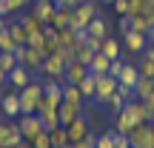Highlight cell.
<instances>
[{
	"label": "cell",
	"mask_w": 154,
	"mask_h": 148,
	"mask_svg": "<svg viewBox=\"0 0 154 148\" xmlns=\"http://www.w3.org/2000/svg\"><path fill=\"white\" fill-rule=\"evenodd\" d=\"M17 94H20V114H37L40 100H43V80H32Z\"/></svg>",
	"instance_id": "cell-1"
},
{
	"label": "cell",
	"mask_w": 154,
	"mask_h": 148,
	"mask_svg": "<svg viewBox=\"0 0 154 148\" xmlns=\"http://www.w3.org/2000/svg\"><path fill=\"white\" fill-rule=\"evenodd\" d=\"M126 137L131 148H154V122H137Z\"/></svg>",
	"instance_id": "cell-2"
},
{
	"label": "cell",
	"mask_w": 154,
	"mask_h": 148,
	"mask_svg": "<svg viewBox=\"0 0 154 148\" xmlns=\"http://www.w3.org/2000/svg\"><path fill=\"white\" fill-rule=\"evenodd\" d=\"M14 54H17V63H20L26 71H32V74H40V71H43V60H46V57L40 54L37 49H32V46H20Z\"/></svg>",
	"instance_id": "cell-3"
},
{
	"label": "cell",
	"mask_w": 154,
	"mask_h": 148,
	"mask_svg": "<svg viewBox=\"0 0 154 148\" xmlns=\"http://www.w3.org/2000/svg\"><path fill=\"white\" fill-rule=\"evenodd\" d=\"M97 14H100V9H97V0H86V3H80V6L74 9L72 29H77V32H86V29H88V23H91Z\"/></svg>",
	"instance_id": "cell-4"
},
{
	"label": "cell",
	"mask_w": 154,
	"mask_h": 148,
	"mask_svg": "<svg viewBox=\"0 0 154 148\" xmlns=\"http://www.w3.org/2000/svg\"><path fill=\"white\" fill-rule=\"evenodd\" d=\"M20 143H26L20 134V125L17 122H0V145L3 148H17Z\"/></svg>",
	"instance_id": "cell-5"
},
{
	"label": "cell",
	"mask_w": 154,
	"mask_h": 148,
	"mask_svg": "<svg viewBox=\"0 0 154 148\" xmlns=\"http://www.w3.org/2000/svg\"><path fill=\"white\" fill-rule=\"evenodd\" d=\"M66 66L69 63L63 60L60 57V51H57V54H51V57H46L43 60V77H49V80H63V74H66Z\"/></svg>",
	"instance_id": "cell-6"
},
{
	"label": "cell",
	"mask_w": 154,
	"mask_h": 148,
	"mask_svg": "<svg viewBox=\"0 0 154 148\" xmlns=\"http://www.w3.org/2000/svg\"><path fill=\"white\" fill-rule=\"evenodd\" d=\"M123 46H126V51H131L134 57H140L146 49H149V37H146L143 32H134L131 29V32L123 34Z\"/></svg>",
	"instance_id": "cell-7"
},
{
	"label": "cell",
	"mask_w": 154,
	"mask_h": 148,
	"mask_svg": "<svg viewBox=\"0 0 154 148\" xmlns=\"http://www.w3.org/2000/svg\"><path fill=\"white\" fill-rule=\"evenodd\" d=\"M17 125H20V134H23V140H26V143H32V140H34V134L46 131L37 114H20V122H17Z\"/></svg>",
	"instance_id": "cell-8"
},
{
	"label": "cell",
	"mask_w": 154,
	"mask_h": 148,
	"mask_svg": "<svg viewBox=\"0 0 154 148\" xmlns=\"http://www.w3.org/2000/svg\"><path fill=\"white\" fill-rule=\"evenodd\" d=\"M117 91V80L111 74H97V88H94V100L97 103H106L111 94Z\"/></svg>",
	"instance_id": "cell-9"
},
{
	"label": "cell",
	"mask_w": 154,
	"mask_h": 148,
	"mask_svg": "<svg viewBox=\"0 0 154 148\" xmlns=\"http://www.w3.org/2000/svg\"><path fill=\"white\" fill-rule=\"evenodd\" d=\"M57 40H60V49H69V51H74L80 43H86V32H77V29H60L57 32Z\"/></svg>",
	"instance_id": "cell-10"
},
{
	"label": "cell",
	"mask_w": 154,
	"mask_h": 148,
	"mask_svg": "<svg viewBox=\"0 0 154 148\" xmlns=\"http://www.w3.org/2000/svg\"><path fill=\"white\" fill-rule=\"evenodd\" d=\"M80 114H83V103H72V100H63L60 108H57V117H60V125L63 128H66L69 122H74Z\"/></svg>",
	"instance_id": "cell-11"
},
{
	"label": "cell",
	"mask_w": 154,
	"mask_h": 148,
	"mask_svg": "<svg viewBox=\"0 0 154 148\" xmlns=\"http://www.w3.org/2000/svg\"><path fill=\"white\" fill-rule=\"evenodd\" d=\"M137 122H140V120L134 117V111L126 105L120 114H114V131H117V134H131V128L137 125Z\"/></svg>",
	"instance_id": "cell-12"
},
{
	"label": "cell",
	"mask_w": 154,
	"mask_h": 148,
	"mask_svg": "<svg viewBox=\"0 0 154 148\" xmlns=\"http://www.w3.org/2000/svg\"><path fill=\"white\" fill-rule=\"evenodd\" d=\"M0 111L6 117H20V94L11 88V91L0 94Z\"/></svg>",
	"instance_id": "cell-13"
},
{
	"label": "cell",
	"mask_w": 154,
	"mask_h": 148,
	"mask_svg": "<svg viewBox=\"0 0 154 148\" xmlns=\"http://www.w3.org/2000/svg\"><path fill=\"white\" fill-rule=\"evenodd\" d=\"M66 134H69V143H80V140H86L88 137V120L80 114L74 122H69V125H66Z\"/></svg>",
	"instance_id": "cell-14"
},
{
	"label": "cell",
	"mask_w": 154,
	"mask_h": 148,
	"mask_svg": "<svg viewBox=\"0 0 154 148\" xmlns=\"http://www.w3.org/2000/svg\"><path fill=\"white\" fill-rule=\"evenodd\" d=\"M86 74H88V66H86V63L72 60V63L66 66V74H63V80H60V83H72V86H77V83H80Z\"/></svg>",
	"instance_id": "cell-15"
},
{
	"label": "cell",
	"mask_w": 154,
	"mask_h": 148,
	"mask_svg": "<svg viewBox=\"0 0 154 148\" xmlns=\"http://www.w3.org/2000/svg\"><path fill=\"white\" fill-rule=\"evenodd\" d=\"M32 80H34V74H32V71H26L23 66H17V68H11V71H9V86L14 88V91L26 88V86H29Z\"/></svg>",
	"instance_id": "cell-16"
},
{
	"label": "cell",
	"mask_w": 154,
	"mask_h": 148,
	"mask_svg": "<svg viewBox=\"0 0 154 148\" xmlns=\"http://www.w3.org/2000/svg\"><path fill=\"white\" fill-rule=\"evenodd\" d=\"M86 34H88L91 40H106V37H109V23H106V17H100V14H97L91 23H88Z\"/></svg>",
	"instance_id": "cell-17"
},
{
	"label": "cell",
	"mask_w": 154,
	"mask_h": 148,
	"mask_svg": "<svg viewBox=\"0 0 154 148\" xmlns=\"http://www.w3.org/2000/svg\"><path fill=\"white\" fill-rule=\"evenodd\" d=\"M72 20H74V9H57L49 26L60 32V29H69V26H72Z\"/></svg>",
	"instance_id": "cell-18"
},
{
	"label": "cell",
	"mask_w": 154,
	"mask_h": 148,
	"mask_svg": "<svg viewBox=\"0 0 154 148\" xmlns=\"http://www.w3.org/2000/svg\"><path fill=\"white\" fill-rule=\"evenodd\" d=\"M54 11H57V6H54V3H32V14L37 17V20H43L46 26L51 23Z\"/></svg>",
	"instance_id": "cell-19"
},
{
	"label": "cell",
	"mask_w": 154,
	"mask_h": 148,
	"mask_svg": "<svg viewBox=\"0 0 154 148\" xmlns=\"http://www.w3.org/2000/svg\"><path fill=\"white\" fill-rule=\"evenodd\" d=\"M109 66H111V60L97 51V54L91 57V63H88V74H94V77L97 74H109Z\"/></svg>",
	"instance_id": "cell-20"
},
{
	"label": "cell",
	"mask_w": 154,
	"mask_h": 148,
	"mask_svg": "<svg viewBox=\"0 0 154 148\" xmlns=\"http://www.w3.org/2000/svg\"><path fill=\"white\" fill-rule=\"evenodd\" d=\"M120 51H123V49H120V40H114L111 34L100 43V54H106L109 60H117V57H120Z\"/></svg>",
	"instance_id": "cell-21"
},
{
	"label": "cell",
	"mask_w": 154,
	"mask_h": 148,
	"mask_svg": "<svg viewBox=\"0 0 154 148\" xmlns=\"http://www.w3.org/2000/svg\"><path fill=\"white\" fill-rule=\"evenodd\" d=\"M137 80H140V71H137V66H123V74L117 77V83H120V86H128V88H134L137 86Z\"/></svg>",
	"instance_id": "cell-22"
},
{
	"label": "cell",
	"mask_w": 154,
	"mask_h": 148,
	"mask_svg": "<svg viewBox=\"0 0 154 148\" xmlns=\"http://www.w3.org/2000/svg\"><path fill=\"white\" fill-rule=\"evenodd\" d=\"M20 23L26 26L29 37H32V34H43V29H46V23H43V20H37L32 11H29V14H23V17H20Z\"/></svg>",
	"instance_id": "cell-23"
},
{
	"label": "cell",
	"mask_w": 154,
	"mask_h": 148,
	"mask_svg": "<svg viewBox=\"0 0 154 148\" xmlns=\"http://www.w3.org/2000/svg\"><path fill=\"white\" fill-rule=\"evenodd\" d=\"M128 23H131V29L134 32H143V34H149V29H151V14H128Z\"/></svg>",
	"instance_id": "cell-24"
},
{
	"label": "cell",
	"mask_w": 154,
	"mask_h": 148,
	"mask_svg": "<svg viewBox=\"0 0 154 148\" xmlns=\"http://www.w3.org/2000/svg\"><path fill=\"white\" fill-rule=\"evenodd\" d=\"M9 32H11V37H14L17 46H29V32H26V26H23L20 20L9 23Z\"/></svg>",
	"instance_id": "cell-25"
},
{
	"label": "cell",
	"mask_w": 154,
	"mask_h": 148,
	"mask_svg": "<svg viewBox=\"0 0 154 148\" xmlns=\"http://www.w3.org/2000/svg\"><path fill=\"white\" fill-rule=\"evenodd\" d=\"M77 88H80V94L83 97H88V100H94V88H97V77L94 74H86L80 83H77Z\"/></svg>",
	"instance_id": "cell-26"
},
{
	"label": "cell",
	"mask_w": 154,
	"mask_h": 148,
	"mask_svg": "<svg viewBox=\"0 0 154 148\" xmlns=\"http://www.w3.org/2000/svg\"><path fill=\"white\" fill-rule=\"evenodd\" d=\"M37 117H40V122H43V128H46V131H51V128H57V125H60V117H57V111H51V108L37 111Z\"/></svg>",
	"instance_id": "cell-27"
},
{
	"label": "cell",
	"mask_w": 154,
	"mask_h": 148,
	"mask_svg": "<svg viewBox=\"0 0 154 148\" xmlns=\"http://www.w3.org/2000/svg\"><path fill=\"white\" fill-rule=\"evenodd\" d=\"M151 91H154V80H151V77H140L137 86H134V97H137V100H146Z\"/></svg>",
	"instance_id": "cell-28"
},
{
	"label": "cell",
	"mask_w": 154,
	"mask_h": 148,
	"mask_svg": "<svg viewBox=\"0 0 154 148\" xmlns=\"http://www.w3.org/2000/svg\"><path fill=\"white\" fill-rule=\"evenodd\" d=\"M20 49V46L14 43V37H11V32H9V26L0 32V51H6V54H14V51Z\"/></svg>",
	"instance_id": "cell-29"
},
{
	"label": "cell",
	"mask_w": 154,
	"mask_h": 148,
	"mask_svg": "<svg viewBox=\"0 0 154 148\" xmlns=\"http://www.w3.org/2000/svg\"><path fill=\"white\" fill-rule=\"evenodd\" d=\"M126 103H128V100H126V97H123V94H117V91H114V94H111V97H109V100H106V103H103V105H106V108H109V111H111V114H120V111H123V108H126Z\"/></svg>",
	"instance_id": "cell-30"
},
{
	"label": "cell",
	"mask_w": 154,
	"mask_h": 148,
	"mask_svg": "<svg viewBox=\"0 0 154 148\" xmlns=\"http://www.w3.org/2000/svg\"><path fill=\"white\" fill-rule=\"evenodd\" d=\"M49 140H51V148H63L69 143V134H66V128L63 125H57V128H51L49 131Z\"/></svg>",
	"instance_id": "cell-31"
},
{
	"label": "cell",
	"mask_w": 154,
	"mask_h": 148,
	"mask_svg": "<svg viewBox=\"0 0 154 148\" xmlns=\"http://www.w3.org/2000/svg\"><path fill=\"white\" fill-rule=\"evenodd\" d=\"M94 54H97V51H94V49H91V46H88V43H80V46H77V49H74V60L86 63V66H88V63H91V57H94Z\"/></svg>",
	"instance_id": "cell-32"
},
{
	"label": "cell",
	"mask_w": 154,
	"mask_h": 148,
	"mask_svg": "<svg viewBox=\"0 0 154 148\" xmlns=\"http://www.w3.org/2000/svg\"><path fill=\"white\" fill-rule=\"evenodd\" d=\"M137 71H140V77H151V80H154V60H151V57H146V54H140Z\"/></svg>",
	"instance_id": "cell-33"
},
{
	"label": "cell",
	"mask_w": 154,
	"mask_h": 148,
	"mask_svg": "<svg viewBox=\"0 0 154 148\" xmlns=\"http://www.w3.org/2000/svg\"><path fill=\"white\" fill-rule=\"evenodd\" d=\"M63 100H72V103H83V94H80V88L72 86V83H63Z\"/></svg>",
	"instance_id": "cell-34"
},
{
	"label": "cell",
	"mask_w": 154,
	"mask_h": 148,
	"mask_svg": "<svg viewBox=\"0 0 154 148\" xmlns=\"http://www.w3.org/2000/svg\"><path fill=\"white\" fill-rule=\"evenodd\" d=\"M20 63H17V54H6V51H0V71L9 74L11 68H17Z\"/></svg>",
	"instance_id": "cell-35"
},
{
	"label": "cell",
	"mask_w": 154,
	"mask_h": 148,
	"mask_svg": "<svg viewBox=\"0 0 154 148\" xmlns=\"http://www.w3.org/2000/svg\"><path fill=\"white\" fill-rule=\"evenodd\" d=\"M94 148H114V131L97 134V143H94Z\"/></svg>",
	"instance_id": "cell-36"
},
{
	"label": "cell",
	"mask_w": 154,
	"mask_h": 148,
	"mask_svg": "<svg viewBox=\"0 0 154 148\" xmlns=\"http://www.w3.org/2000/svg\"><path fill=\"white\" fill-rule=\"evenodd\" d=\"M128 14H149V3L146 0H128Z\"/></svg>",
	"instance_id": "cell-37"
},
{
	"label": "cell",
	"mask_w": 154,
	"mask_h": 148,
	"mask_svg": "<svg viewBox=\"0 0 154 148\" xmlns=\"http://www.w3.org/2000/svg\"><path fill=\"white\" fill-rule=\"evenodd\" d=\"M32 148H51L49 131H40V134H34V140H32Z\"/></svg>",
	"instance_id": "cell-38"
},
{
	"label": "cell",
	"mask_w": 154,
	"mask_h": 148,
	"mask_svg": "<svg viewBox=\"0 0 154 148\" xmlns=\"http://www.w3.org/2000/svg\"><path fill=\"white\" fill-rule=\"evenodd\" d=\"M123 66H126V60H123V57H117V60H111V66H109V74H111V77L117 80V77L123 74Z\"/></svg>",
	"instance_id": "cell-39"
},
{
	"label": "cell",
	"mask_w": 154,
	"mask_h": 148,
	"mask_svg": "<svg viewBox=\"0 0 154 148\" xmlns=\"http://www.w3.org/2000/svg\"><path fill=\"white\" fill-rule=\"evenodd\" d=\"M80 3H86V0H54L57 9H77Z\"/></svg>",
	"instance_id": "cell-40"
},
{
	"label": "cell",
	"mask_w": 154,
	"mask_h": 148,
	"mask_svg": "<svg viewBox=\"0 0 154 148\" xmlns=\"http://www.w3.org/2000/svg\"><path fill=\"white\" fill-rule=\"evenodd\" d=\"M111 6H114V11H117L120 17H126V14H128V0H114Z\"/></svg>",
	"instance_id": "cell-41"
},
{
	"label": "cell",
	"mask_w": 154,
	"mask_h": 148,
	"mask_svg": "<svg viewBox=\"0 0 154 148\" xmlns=\"http://www.w3.org/2000/svg\"><path fill=\"white\" fill-rule=\"evenodd\" d=\"M43 40H46L43 34H32V37H29V46H32V49H37V51H40V49H43Z\"/></svg>",
	"instance_id": "cell-42"
},
{
	"label": "cell",
	"mask_w": 154,
	"mask_h": 148,
	"mask_svg": "<svg viewBox=\"0 0 154 148\" xmlns=\"http://www.w3.org/2000/svg\"><path fill=\"white\" fill-rule=\"evenodd\" d=\"M3 86H9V74H6V71H0V88H3Z\"/></svg>",
	"instance_id": "cell-43"
},
{
	"label": "cell",
	"mask_w": 154,
	"mask_h": 148,
	"mask_svg": "<svg viewBox=\"0 0 154 148\" xmlns=\"http://www.w3.org/2000/svg\"><path fill=\"white\" fill-rule=\"evenodd\" d=\"M143 54H146V57H151V60H154V43H149V49H146Z\"/></svg>",
	"instance_id": "cell-44"
},
{
	"label": "cell",
	"mask_w": 154,
	"mask_h": 148,
	"mask_svg": "<svg viewBox=\"0 0 154 148\" xmlns=\"http://www.w3.org/2000/svg\"><path fill=\"white\" fill-rule=\"evenodd\" d=\"M146 37H149V43H154V23H151V29H149V34H146Z\"/></svg>",
	"instance_id": "cell-45"
},
{
	"label": "cell",
	"mask_w": 154,
	"mask_h": 148,
	"mask_svg": "<svg viewBox=\"0 0 154 148\" xmlns=\"http://www.w3.org/2000/svg\"><path fill=\"white\" fill-rule=\"evenodd\" d=\"M6 26H9V20H6V17H3V14H0V32H3V29H6Z\"/></svg>",
	"instance_id": "cell-46"
},
{
	"label": "cell",
	"mask_w": 154,
	"mask_h": 148,
	"mask_svg": "<svg viewBox=\"0 0 154 148\" xmlns=\"http://www.w3.org/2000/svg\"><path fill=\"white\" fill-rule=\"evenodd\" d=\"M146 103H149V105H151V108H154V91L149 94V97H146Z\"/></svg>",
	"instance_id": "cell-47"
},
{
	"label": "cell",
	"mask_w": 154,
	"mask_h": 148,
	"mask_svg": "<svg viewBox=\"0 0 154 148\" xmlns=\"http://www.w3.org/2000/svg\"><path fill=\"white\" fill-rule=\"evenodd\" d=\"M34 3H54V0H34Z\"/></svg>",
	"instance_id": "cell-48"
},
{
	"label": "cell",
	"mask_w": 154,
	"mask_h": 148,
	"mask_svg": "<svg viewBox=\"0 0 154 148\" xmlns=\"http://www.w3.org/2000/svg\"><path fill=\"white\" fill-rule=\"evenodd\" d=\"M63 148H74V145H72V143H66V145H63Z\"/></svg>",
	"instance_id": "cell-49"
},
{
	"label": "cell",
	"mask_w": 154,
	"mask_h": 148,
	"mask_svg": "<svg viewBox=\"0 0 154 148\" xmlns=\"http://www.w3.org/2000/svg\"><path fill=\"white\" fill-rule=\"evenodd\" d=\"M100 3H114V0H100Z\"/></svg>",
	"instance_id": "cell-50"
},
{
	"label": "cell",
	"mask_w": 154,
	"mask_h": 148,
	"mask_svg": "<svg viewBox=\"0 0 154 148\" xmlns=\"http://www.w3.org/2000/svg\"><path fill=\"white\" fill-rule=\"evenodd\" d=\"M151 122H154V117H151Z\"/></svg>",
	"instance_id": "cell-51"
},
{
	"label": "cell",
	"mask_w": 154,
	"mask_h": 148,
	"mask_svg": "<svg viewBox=\"0 0 154 148\" xmlns=\"http://www.w3.org/2000/svg\"><path fill=\"white\" fill-rule=\"evenodd\" d=\"M0 148H3V145H0Z\"/></svg>",
	"instance_id": "cell-52"
}]
</instances>
